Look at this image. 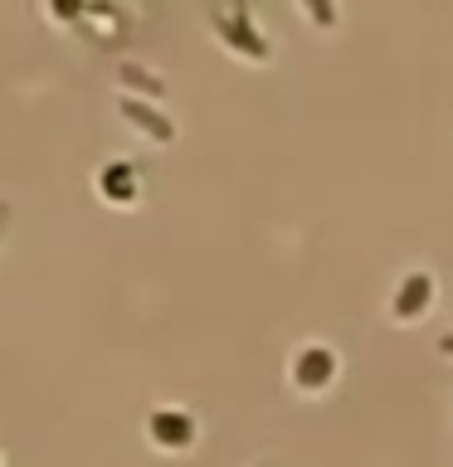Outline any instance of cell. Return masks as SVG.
<instances>
[{
	"label": "cell",
	"instance_id": "cell-7",
	"mask_svg": "<svg viewBox=\"0 0 453 467\" xmlns=\"http://www.w3.org/2000/svg\"><path fill=\"white\" fill-rule=\"evenodd\" d=\"M0 219H5V204H0Z\"/></svg>",
	"mask_w": 453,
	"mask_h": 467
},
{
	"label": "cell",
	"instance_id": "cell-6",
	"mask_svg": "<svg viewBox=\"0 0 453 467\" xmlns=\"http://www.w3.org/2000/svg\"><path fill=\"white\" fill-rule=\"evenodd\" d=\"M127 117H137V127H146V131H152V137H161V141L171 137V122H156V112L137 108V102H127Z\"/></svg>",
	"mask_w": 453,
	"mask_h": 467
},
{
	"label": "cell",
	"instance_id": "cell-1",
	"mask_svg": "<svg viewBox=\"0 0 453 467\" xmlns=\"http://www.w3.org/2000/svg\"><path fill=\"white\" fill-rule=\"evenodd\" d=\"M332 370H336V360H332L327 346H302L298 365H292V379H298L302 389H317L321 379H332Z\"/></svg>",
	"mask_w": 453,
	"mask_h": 467
},
{
	"label": "cell",
	"instance_id": "cell-2",
	"mask_svg": "<svg viewBox=\"0 0 453 467\" xmlns=\"http://www.w3.org/2000/svg\"><path fill=\"white\" fill-rule=\"evenodd\" d=\"M152 438H156V443L181 448V443L195 438V423H190V414H181V409H156V414H152Z\"/></svg>",
	"mask_w": 453,
	"mask_h": 467
},
{
	"label": "cell",
	"instance_id": "cell-3",
	"mask_svg": "<svg viewBox=\"0 0 453 467\" xmlns=\"http://www.w3.org/2000/svg\"><path fill=\"white\" fill-rule=\"evenodd\" d=\"M215 25L229 35V44H234V49H248V54H258V58L269 54V49H263V39L254 35V25L244 20V10H225V15H215Z\"/></svg>",
	"mask_w": 453,
	"mask_h": 467
},
{
	"label": "cell",
	"instance_id": "cell-5",
	"mask_svg": "<svg viewBox=\"0 0 453 467\" xmlns=\"http://www.w3.org/2000/svg\"><path fill=\"white\" fill-rule=\"evenodd\" d=\"M102 190H108V200H132V195H137V175H132L127 166H108Z\"/></svg>",
	"mask_w": 453,
	"mask_h": 467
},
{
	"label": "cell",
	"instance_id": "cell-4",
	"mask_svg": "<svg viewBox=\"0 0 453 467\" xmlns=\"http://www.w3.org/2000/svg\"><path fill=\"white\" fill-rule=\"evenodd\" d=\"M424 302H429V277H424V273H409L405 287L395 292V317H419Z\"/></svg>",
	"mask_w": 453,
	"mask_h": 467
}]
</instances>
